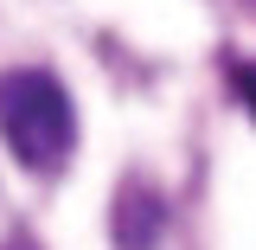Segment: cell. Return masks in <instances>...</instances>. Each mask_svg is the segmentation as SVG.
<instances>
[{
	"label": "cell",
	"instance_id": "obj_1",
	"mask_svg": "<svg viewBox=\"0 0 256 250\" xmlns=\"http://www.w3.org/2000/svg\"><path fill=\"white\" fill-rule=\"evenodd\" d=\"M0 141L32 173H58L70 160V148H77V103H70V90L52 71H38V64L0 71Z\"/></svg>",
	"mask_w": 256,
	"mask_h": 250
},
{
	"label": "cell",
	"instance_id": "obj_2",
	"mask_svg": "<svg viewBox=\"0 0 256 250\" xmlns=\"http://www.w3.org/2000/svg\"><path fill=\"white\" fill-rule=\"evenodd\" d=\"M109 224H116V250H154L160 231H166V199H160L148 180H128V186L116 192Z\"/></svg>",
	"mask_w": 256,
	"mask_h": 250
},
{
	"label": "cell",
	"instance_id": "obj_3",
	"mask_svg": "<svg viewBox=\"0 0 256 250\" xmlns=\"http://www.w3.org/2000/svg\"><path fill=\"white\" fill-rule=\"evenodd\" d=\"M230 90L244 96V109H250V116H256V64H244V58L230 64Z\"/></svg>",
	"mask_w": 256,
	"mask_h": 250
}]
</instances>
